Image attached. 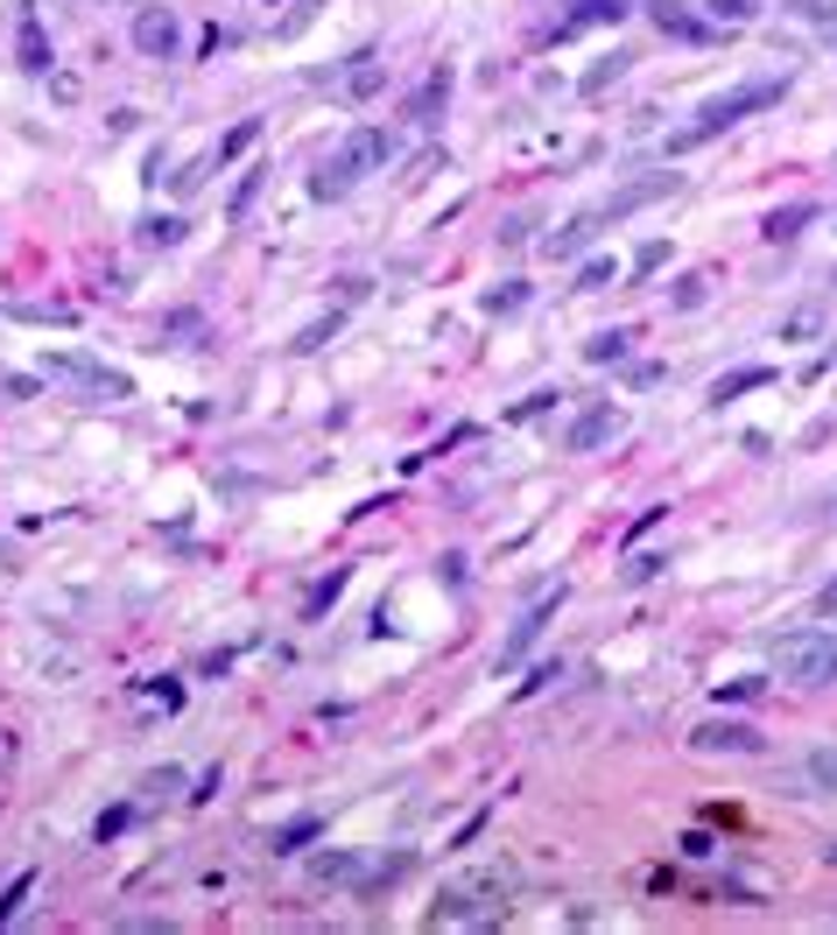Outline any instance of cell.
I'll return each mask as SVG.
<instances>
[{"mask_svg":"<svg viewBox=\"0 0 837 935\" xmlns=\"http://www.w3.org/2000/svg\"><path fill=\"white\" fill-rule=\"evenodd\" d=\"M346 85H352V99H373V92H380V64H352Z\"/></svg>","mask_w":837,"mask_h":935,"instance_id":"cell-20","label":"cell"},{"mask_svg":"<svg viewBox=\"0 0 837 935\" xmlns=\"http://www.w3.org/2000/svg\"><path fill=\"white\" fill-rule=\"evenodd\" d=\"M135 50L141 56H177L183 50V22L169 8H141L135 14Z\"/></svg>","mask_w":837,"mask_h":935,"instance_id":"cell-4","label":"cell"},{"mask_svg":"<svg viewBox=\"0 0 837 935\" xmlns=\"http://www.w3.org/2000/svg\"><path fill=\"white\" fill-rule=\"evenodd\" d=\"M788 14H803L816 29H837V0H788Z\"/></svg>","mask_w":837,"mask_h":935,"instance_id":"cell-17","label":"cell"},{"mask_svg":"<svg viewBox=\"0 0 837 935\" xmlns=\"http://www.w3.org/2000/svg\"><path fill=\"white\" fill-rule=\"evenodd\" d=\"M127 824H135V809H106V816H99V830H92V837H99V844H106V837H120Z\"/></svg>","mask_w":837,"mask_h":935,"instance_id":"cell-22","label":"cell"},{"mask_svg":"<svg viewBox=\"0 0 837 935\" xmlns=\"http://www.w3.org/2000/svg\"><path fill=\"white\" fill-rule=\"evenodd\" d=\"M634 352V331H598L592 346H584V359H592V366H613V359H626Z\"/></svg>","mask_w":837,"mask_h":935,"instance_id":"cell-13","label":"cell"},{"mask_svg":"<svg viewBox=\"0 0 837 935\" xmlns=\"http://www.w3.org/2000/svg\"><path fill=\"white\" fill-rule=\"evenodd\" d=\"M809 219H816V204H788V212H767V225H760V233H767L774 246H788V240L809 233Z\"/></svg>","mask_w":837,"mask_h":935,"instance_id":"cell-10","label":"cell"},{"mask_svg":"<svg viewBox=\"0 0 837 935\" xmlns=\"http://www.w3.org/2000/svg\"><path fill=\"white\" fill-rule=\"evenodd\" d=\"M690 746H697V753H746V759H760V753H767V739H760L753 724L711 718V724H697V732H690Z\"/></svg>","mask_w":837,"mask_h":935,"instance_id":"cell-3","label":"cell"},{"mask_svg":"<svg viewBox=\"0 0 837 935\" xmlns=\"http://www.w3.org/2000/svg\"><path fill=\"white\" fill-rule=\"evenodd\" d=\"M816 613H837V577L824 584V598H816Z\"/></svg>","mask_w":837,"mask_h":935,"instance_id":"cell-31","label":"cell"},{"mask_svg":"<svg viewBox=\"0 0 837 935\" xmlns=\"http://www.w3.org/2000/svg\"><path fill=\"white\" fill-rule=\"evenodd\" d=\"M613 275H619L613 261H592V267H584V289H605V281H613Z\"/></svg>","mask_w":837,"mask_h":935,"instance_id":"cell-26","label":"cell"},{"mask_svg":"<svg viewBox=\"0 0 837 935\" xmlns=\"http://www.w3.org/2000/svg\"><path fill=\"white\" fill-rule=\"evenodd\" d=\"M774 668H782L788 682H837V640L816 634V626H795V634L774 640Z\"/></svg>","mask_w":837,"mask_h":935,"instance_id":"cell-1","label":"cell"},{"mask_svg":"<svg viewBox=\"0 0 837 935\" xmlns=\"http://www.w3.org/2000/svg\"><path fill=\"white\" fill-rule=\"evenodd\" d=\"M177 233H183V225H177V219H148V240H156V246H169V240H177Z\"/></svg>","mask_w":837,"mask_h":935,"instance_id":"cell-28","label":"cell"},{"mask_svg":"<svg viewBox=\"0 0 837 935\" xmlns=\"http://www.w3.org/2000/svg\"><path fill=\"white\" fill-rule=\"evenodd\" d=\"M352 177H359V169H352V156H346V148H338V156H331V162L310 177V198H346V190H352Z\"/></svg>","mask_w":837,"mask_h":935,"instance_id":"cell-9","label":"cell"},{"mask_svg":"<svg viewBox=\"0 0 837 935\" xmlns=\"http://www.w3.org/2000/svg\"><path fill=\"white\" fill-rule=\"evenodd\" d=\"M711 851H718L711 830H690V837H682V858H711Z\"/></svg>","mask_w":837,"mask_h":935,"instance_id":"cell-24","label":"cell"},{"mask_svg":"<svg viewBox=\"0 0 837 935\" xmlns=\"http://www.w3.org/2000/svg\"><path fill=\"white\" fill-rule=\"evenodd\" d=\"M22 64H29V71H43V64H50V50H43V35H35V22L22 29Z\"/></svg>","mask_w":837,"mask_h":935,"instance_id":"cell-21","label":"cell"},{"mask_svg":"<svg viewBox=\"0 0 837 935\" xmlns=\"http://www.w3.org/2000/svg\"><path fill=\"white\" fill-rule=\"evenodd\" d=\"M310 880L317 886H352V880H367V865H359L352 851H317L310 858Z\"/></svg>","mask_w":837,"mask_h":935,"instance_id":"cell-6","label":"cell"},{"mask_svg":"<svg viewBox=\"0 0 837 935\" xmlns=\"http://www.w3.org/2000/svg\"><path fill=\"white\" fill-rule=\"evenodd\" d=\"M521 296H528L521 281H500V289H486V310H492V317H507V310H521Z\"/></svg>","mask_w":837,"mask_h":935,"instance_id":"cell-18","label":"cell"},{"mask_svg":"<svg viewBox=\"0 0 837 935\" xmlns=\"http://www.w3.org/2000/svg\"><path fill=\"white\" fill-rule=\"evenodd\" d=\"M338 591H346V577H331V584H317V591H310V613H325V605L338 598Z\"/></svg>","mask_w":837,"mask_h":935,"instance_id":"cell-27","label":"cell"},{"mask_svg":"<svg viewBox=\"0 0 837 935\" xmlns=\"http://www.w3.org/2000/svg\"><path fill=\"white\" fill-rule=\"evenodd\" d=\"M782 92H788V78H753V85L725 92V99H711V106H703V120H697L690 134H682L676 148H690V141H711L718 127H739V120H746L753 106H782Z\"/></svg>","mask_w":837,"mask_h":935,"instance_id":"cell-2","label":"cell"},{"mask_svg":"<svg viewBox=\"0 0 837 935\" xmlns=\"http://www.w3.org/2000/svg\"><path fill=\"white\" fill-rule=\"evenodd\" d=\"M592 233H598V219H578L570 233H549V254H563V261L584 254V246H592Z\"/></svg>","mask_w":837,"mask_h":935,"instance_id":"cell-15","label":"cell"},{"mask_svg":"<svg viewBox=\"0 0 837 935\" xmlns=\"http://www.w3.org/2000/svg\"><path fill=\"white\" fill-rule=\"evenodd\" d=\"M317 837H325V816H289V824L275 830V858H303Z\"/></svg>","mask_w":837,"mask_h":935,"instance_id":"cell-8","label":"cell"},{"mask_svg":"<svg viewBox=\"0 0 837 935\" xmlns=\"http://www.w3.org/2000/svg\"><path fill=\"white\" fill-rule=\"evenodd\" d=\"M824 858H830V865H837V837H830V844H824Z\"/></svg>","mask_w":837,"mask_h":935,"instance_id":"cell-32","label":"cell"},{"mask_svg":"<svg viewBox=\"0 0 837 935\" xmlns=\"http://www.w3.org/2000/svg\"><path fill=\"white\" fill-rule=\"evenodd\" d=\"M703 14H711V29H746V22H760V0H703Z\"/></svg>","mask_w":837,"mask_h":935,"instance_id":"cell-11","label":"cell"},{"mask_svg":"<svg viewBox=\"0 0 837 935\" xmlns=\"http://www.w3.org/2000/svg\"><path fill=\"white\" fill-rule=\"evenodd\" d=\"M648 14H655V22H661V29H669V35H682V43H711V35H718L711 22H697V14H690V8H676V0H655V8H648Z\"/></svg>","mask_w":837,"mask_h":935,"instance_id":"cell-7","label":"cell"},{"mask_svg":"<svg viewBox=\"0 0 837 935\" xmlns=\"http://www.w3.org/2000/svg\"><path fill=\"white\" fill-rule=\"evenodd\" d=\"M29 886H35V880H29V872H22V880H14L8 893H0V922H8V914H14V907H22V893H29Z\"/></svg>","mask_w":837,"mask_h":935,"instance_id":"cell-25","label":"cell"},{"mask_svg":"<svg viewBox=\"0 0 837 935\" xmlns=\"http://www.w3.org/2000/svg\"><path fill=\"white\" fill-rule=\"evenodd\" d=\"M619 429H626V423H619V408H584L578 423L563 429V450H598L605 436H619Z\"/></svg>","mask_w":837,"mask_h":935,"instance_id":"cell-5","label":"cell"},{"mask_svg":"<svg viewBox=\"0 0 837 935\" xmlns=\"http://www.w3.org/2000/svg\"><path fill=\"white\" fill-rule=\"evenodd\" d=\"M444 99H451V71H436V78H430L423 92H415V106H409V120H423V127H430V120H436V106H444Z\"/></svg>","mask_w":837,"mask_h":935,"instance_id":"cell-12","label":"cell"},{"mask_svg":"<svg viewBox=\"0 0 837 935\" xmlns=\"http://www.w3.org/2000/svg\"><path fill=\"white\" fill-rule=\"evenodd\" d=\"M148 788H162V795H177V788H183V767H162V774H148Z\"/></svg>","mask_w":837,"mask_h":935,"instance_id":"cell-29","label":"cell"},{"mask_svg":"<svg viewBox=\"0 0 837 935\" xmlns=\"http://www.w3.org/2000/svg\"><path fill=\"white\" fill-rule=\"evenodd\" d=\"M767 380H774V366H739V373L718 380L711 394H718V401H732V394H746V387H767Z\"/></svg>","mask_w":837,"mask_h":935,"instance_id":"cell-14","label":"cell"},{"mask_svg":"<svg viewBox=\"0 0 837 935\" xmlns=\"http://www.w3.org/2000/svg\"><path fill=\"white\" fill-rule=\"evenodd\" d=\"M697 302H703V275H682L676 281V310H697Z\"/></svg>","mask_w":837,"mask_h":935,"instance_id":"cell-23","label":"cell"},{"mask_svg":"<svg viewBox=\"0 0 837 935\" xmlns=\"http://www.w3.org/2000/svg\"><path fill=\"white\" fill-rule=\"evenodd\" d=\"M803 774H809L824 795H837V746H816V753L803 759Z\"/></svg>","mask_w":837,"mask_h":935,"instance_id":"cell-16","label":"cell"},{"mask_svg":"<svg viewBox=\"0 0 837 935\" xmlns=\"http://www.w3.org/2000/svg\"><path fill=\"white\" fill-rule=\"evenodd\" d=\"M254 134H261V120H240V127H233V134H225V141H219V162H233V156H240V148H246V141H254Z\"/></svg>","mask_w":837,"mask_h":935,"instance_id":"cell-19","label":"cell"},{"mask_svg":"<svg viewBox=\"0 0 837 935\" xmlns=\"http://www.w3.org/2000/svg\"><path fill=\"white\" fill-rule=\"evenodd\" d=\"M661 261H669V254H661V240H648V246L634 254V267H640V275H648V267H661Z\"/></svg>","mask_w":837,"mask_h":935,"instance_id":"cell-30","label":"cell"}]
</instances>
